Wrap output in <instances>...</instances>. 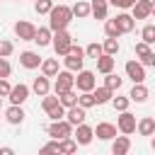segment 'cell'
I'll return each instance as SVG.
<instances>
[{
	"mask_svg": "<svg viewBox=\"0 0 155 155\" xmlns=\"http://www.w3.org/2000/svg\"><path fill=\"white\" fill-rule=\"evenodd\" d=\"M150 17H155V0H150Z\"/></svg>",
	"mask_w": 155,
	"mask_h": 155,
	"instance_id": "47",
	"label": "cell"
},
{
	"mask_svg": "<svg viewBox=\"0 0 155 155\" xmlns=\"http://www.w3.org/2000/svg\"><path fill=\"white\" fill-rule=\"evenodd\" d=\"M24 109H22V104H12L7 111H5V119H7V124H12V126H19L22 121H24Z\"/></svg>",
	"mask_w": 155,
	"mask_h": 155,
	"instance_id": "16",
	"label": "cell"
},
{
	"mask_svg": "<svg viewBox=\"0 0 155 155\" xmlns=\"http://www.w3.org/2000/svg\"><path fill=\"white\" fill-rule=\"evenodd\" d=\"M102 48H104V53H109V56H116L119 53V39H111V36H107L104 39V44H102Z\"/></svg>",
	"mask_w": 155,
	"mask_h": 155,
	"instance_id": "31",
	"label": "cell"
},
{
	"mask_svg": "<svg viewBox=\"0 0 155 155\" xmlns=\"http://www.w3.org/2000/svg\"><path fill=\"white\" fill-rule=\"evenodd\" d=\"M128 99L136 102V104H143V102L148 99V87H145L143 82H133V87H131V92H128Z\"/></svg>",
	"mask_w": 155,
	"mask_h": 155,
	"instance_id": "19",
	"label": "cell"
},
{
	"mask_svg": "<svg viewBox=\"0 0 155 155\" xmlns=\"http://www.w3.org/2000/svg\"><path fill=\"white\" fill-rule=\"evenodd\" d=\"M153 68H155V61H153Z\"/></svg>",
	"mask_w": 155,
	"mask_h": 155,
	"instance_id": "50",
	"label": "cell"
},
{
	"mask_svg": "<svg viewBox=\"0 0 155 155\" xmlns=\"http://www.w3.org/2000/svg\"><path fill=\"white\" fill-rule=\"evenodd\" d=\"M150 145H153V150H155V133H153V138H150Z\"/></svg>",
	"mask_w": 155,
	"mask_h": 155,
	"instance_id": "48",
	"label": "cell"
},
{
	"mask_svg": "<svg viewBox=\"0 0 155 155\" xmlns=\"http://www.w3.org/2000/svg\"><path fill=\"white\" fill-rule=\"evenodd\" d=\"M92 94H94V104H107V102H111L114 90H109L107 85H102V87H94Z\"/></svg>",
	"mask_w": 155,
	"mask_h": 155,
	"instance_id": "23",
	"label": "cell"
},
{
	"mask_svg": "<svg viewBox=\"0 0 155 155\" xmlns=\"http://www.w3.org/2000/svg\"><path fill=\"white\" fill-rule=\"evenodd\" d=\"M73 138L78 140V145H90V143H92V138H94V128H92V126H87V124L82 121V124H78V126H75Z\"/></svg>",
	"mask_w": 155,
	"mask_h": 155,
	"instance_id": "8",
	"label": "cell"
},
{
	"mask_svg": "<svg viewBox=\"0 0 155 155\" xmlns=\"http://www.w3.org/2000/svg\"><path fill=\"white\" fill-rule=\"evenodd\" d=\"M41 56L36 53V51H22L19 53V65L22 68H27V70H36L39 65H41Z\"/></svg>",
	"mask_w": 155,
	"mask_h": 155,
	"instance_id": "10",
	"label": "cell"
},
{
	"mask_svg": "<svg viewBox=\"0 0 155 155\" xmlns=\"http://www.w3.org/2000/svg\"><path fill=\"white\" fill-rule=\"evenodd\" d=\"M51 39H53V31H51L48 27H39V29H36V34H34V41H36L39 46H48V44H51Z\"/></svg>",
	"mask_w": 155,
	"mask_h": 155,
	"instance_id": "27",
	"label": "cell"
},
{
	"mask_svg": "<svg viewBox=\"0 0 155 155\" xmlns=\"http://www.w3.org/2000/svg\"><path fill=\"white\" fill-rule=\"evenodd\" d=\"M56 104H61V99H58V94H56V97H51V94H44V99H41V107H44V111H48V109H53Z\"/></svg>",
	"mask_w": 155,
	"mask_h": 155,
	"instance_id": "40",
	"label": "cell"
},
{
	"mask_svg": "<svg viewBox=\"0 0 155 155\" xmlns=\"http://www.w3.org/2000/svg\"><path fill=\"white\" fill-rule=\"evenodd\" d=\"M104 34L111 36V39H119L121 36V29H119L116 19H104Z\"/></svg>",
	"mask_w": 155,
	"mask_h": 155,
	"instance_id": "30",
	"label": "cell"
},
{
	"mask_svg": "<svg viewBox=\"0 0 155 155\" xmlns=\"http://www.w3.org/2000/svg\"><path fill=\"white\" fill-rule=\"evenodd\" d=\"M10 102L12 104H24L27 99H29V87L24 85V82H19V85H12V90H10Z\"/></svg>",
	"mask_w": 155,
	"mask_h": 155,
	"instance_id": "12",
	"label": "cell"
},
{
	"mask_svg": "<svg viewBox=\"0 0 155 155\" xmlns=\"http://www.w3.org/2000/svg\"><path fill=\"white\" fill-rule=\"evenodd\" d=\"M136 116L126 109V111H119V119H116V128L121 131V133H126V136H131V133H136Z\"/></svg>",
	"mask_w": 155,
	"mask_h": 155,
	"instance_id": "6",
	"label": "cell"
},
{
	"mask_svg": "<svg viewBox=\"0 0 155 155\" xmlns=\"http://www.w3.org/2000/svg\"><path fill=\"white\" fill-rule=\"evenodd\" d=\"M10 90H12V85L7 82V78H0V97H7Z\"/></svg>",
	"mask_w": 155,
	"mask_h": 155,
	"instance_id": "44",
	"label": "cell"
},
{
	"mask_svg": "<svg viewBox=\"0 0 155 155\" xmlns=\"http://www.w3.org/2000/svg\"><path fill=\"white\" fill-rule=\"evenodd\" d=\"M10 73H12V65H10V61L0 56V78H10Z\"/></svg>",
	"mask_w": 155,
	"mask_h": 155,
	"instance_id": "43",
	"label": "cell"
},
{
	"mask_svg": "<svg viewBox=\"0 0 155 155\" xmlns=\"http://www.w3.org/2000/svg\"><path fill=\"white\" fill-rule=\"evenodd\" d=\"M131 10H133L131 12L133 19H148L150 17V0H136Z\"/></svg>",
	"mask_w": 155,
	"mask_h": 155,
	"instance_id": "20",
	"label": "cell"
},
{
	"mask_svg": "<svg viewBox=\"0 0 155 155\" xmlns=\"http://www.w3.org/2000/svg\"><path fill=\"white\" fill-rule=\"evenodd\" d=\"M46 116H48L51 121H58V119H65V107H63V104H56L53 109H48V111H46Z\"/></svg>",
	"mask_w": 155,
	"mask_h": 155,
	"instance_id": "38",
	"label": "cell"
},
{
	"mask_svg": "<svg viewBox=\"0 0 155 155\" xmlns=\"http://www.w3.org/2000/svg\"><path fill=\"white\" fill-rule=\"evenodd\" d=\"M85 119H87V109H82L80 104H73V107L65 109V121H68L73 128H75L78 124H82Z\"/></svg>",
	"mask_w": 155,
	"mask_h": 155,
	"instance_id": "9",
	"label": "cell"
},
{
	"mask_svg": "<svg viewBox=\"0 0 155 155\" xmlns=\"http://www.w3.org/2000/svg\"><path fill=\"white\" fill-rule=\"evenodd\" d=\"M114 19H116V24H119L121 34H128V31H133V29H136V19H133V15H128V12H119Z\"/></svg>",
	"mask_w": 155,
	"mask_h": 155,
	"instance_id": "15",
	"label": "cell"
},
{
	"mask_svg": "<svg viewBox=\"0 0 155 155\" xmlns=\"http://www.w3.org/2000/svg\"><path fill=\"white\" fill-rule=\"evenodd\" d=\"M133 2H136V0H116V7H121V10H131Z\"/></svg>",
	"mask_w": 155,
	"mask_h": 155,
	"instance_id": "45",
	"label": "cell"
},
{
	"mask_svg": "<svg viewBox=\"0 0 155 155\" xmlns=\"http://www.w3.org/2000/svg\"><path fill=\"white\" fill-rule=\"evenodd\" d=\"M31 90H34L39 97L48 94V92H51V82H48V78H46V75H41V78H34V82H31Z\"/></svg>",
	"mask_w": 155,
	"mask_h": 155,
	"instance_id": "26",
	"label": "cell"
},
{
	"mask_svg": "<svg viewBox=\"0 0 155 155\" xmlns=\"http://www.w3.org/2000/svg\"><path fill=\"white\" fill-rule=\"evenodd\" d=\"M53 5H56L53 0H36V2H34V10H36L39 15H48Z\"/></svg>",
	"mask_w": 155,
	"mask_h": 155,
	"instance_id": "39",
	"label": "cell"
},
{
	"mask_svg": "<svg viewBox=\"0 0 155 155\" xmlns=\"http://www.w3.org/2000/svg\"><path fill=\"white\" fill-rule=\"evenodd\" d=\"M75 87H78V92H92V90L97 87L94 73H92V70H78V75H75Z\"/></svg>",
	"mask_w": 155,
	"mask_h": 155,
	"instance_id": "4",
	"label": "cell"
},
{
	"mask_svg": "<svg viewBox=\"0 0 155 155\" xmlns=\"http://www.w3.org/2000/svg\"><path fill=\"white\" fill-rule=\"evenodd\" d=\"M53 2H56V0H53Z\"/></svg>",
	"mask_w": 155,
	"mask_h": 155,
	"instance_id": "53",
	"label": "cell"
},
{
	"mask_svg": "<svg viewBox=\"0 0 155 155\" xmlns=\"http://www.w3.org/2000/svg\"><path fill=\"white\" fill-rule=\"evenodd\" d=\"M75 87V73L73 70H58L56 82H53V94H63Z\"/></svg>",
	"mask_w": 155,
	"mask_h": 155,
	"instance_id": "2",
	"label": "cell"
},
{
	"mask_svg": "<svg viewBox=\"0 0 155 155\" xmlns=\"http://www.w3.org/2000/svg\"><path fill=\"white\" fill-rule=\"evenodd\" d=\"M0 153H2V155H12L15 150H12V148H0Z\"/></svg>",
	"mask_w": 155,
	"mask_h": 155,
	"instance_id": "46",
	"label": "cell"
},
{
	"mask_svg": "<svg viewBox=\"0 0 155 155\" xmlns=\"http://www.w3.org/2000/svg\"><path fill=\"white\" fill-rule=\"evenodd\" d=\"M131 150V138L124 133V136H114V143H111V153L114 155H126Z\"/></svg>",
	"mask_w": 155,
	"mask_h": 155,
	"instance_id": "17",
	"label": "cell"
},
{
	"mask_svg": "<svg viewBox=\"0 0 155 155\" xmlns=\"http://www.w3.org/2000/svg\"><path fill=\"white\" fill-rule=\"evenodd\" d=\"M39 68H41V75H46V78H56L58 70H61V68H58V56H56V58H44Z\"/></svg>",
	"mask_w": 155,
	"mask_h": 155,
	"instance_id": "22",
	"label": "cell"
},
{
	"mask_svg": "<svg viewBox=\"0 0 155 155\" xmlns=\"http://www.w3.org/2000/svg\"><path fill=\"white\" fill-rule=\"evenodd\" d=\"M107 2H109V5H116V0H107Z\"/></svg>",
	"mask_w": 155,
	"mask_h": 155,
	"instance_id": "49",
	"label": "cell"
},
{
	"mask_svg": "<svg viewBox=\"0 0 155 155\" xmlns=\"http://www.w3.org/2000/svg\"><path fill=\"white\" fill-rule=\"evenodd\" d=\"M78 150V140L75 138H61L58 140V153H65V155H70V153H75Z\"/></svg>",
	"mask_w": 155,
	"mask_h": 155,
	"instance_id": "29",
	"label": "cell"
},
{
	"mask_svg": "<svg viewBox=\"0 0 155 155\" xmlns=\"http://www.w3.org/2000/svg\"><path fill=\"white\" fill-rule=\"evenodd\" d=\"M58 99H61V104L68 109V107H73V104H78V92L75 90H68V92H63V94H58Z\"/></svg>",
	"mask_w": 155,
	"mask_h": 155,
	"instance_id": "33",
	"label": "cell"
},
{
	"mask_svg": "<svg viewBox=\"0 0 155 155\" xmlns=\"http://www.w3.org/2000/svg\"><path fill=\"white\" fill-rule=\"evenodd\" d=\"M136 56H138V61L143 65H153V61H155V53L150 51V44H145V41L136 44Z\"/></svg>",
	"mask_w": 155,
	"mask_h": 155,
	"instance_id": "13",
	"label": "cell"
},
{
	"mask_svg": "<svg viewBox=\"0 0 155 155\" xmlns=\"http://www.w3.org/2000/svg\"><path fill=\"white\" fill-rule=\"evenodd\" d=\"M140 41L155 44V24H145V27L140 29Z\"/></svg>",
	"mask_w": 155,
	"mask_h": 155,
	"instance_id": "36",
	"label": "cell"
},
{
	"mask_svg": "<svg viewBox=\"0 0 155 155\" xmlns=\"http://www.w3.org/2000/svg\"><path fill=\"white\" fill-rule=\"evenodd\" d=\"M136 131H138L140 136H153V133H155V119H153V116H143V119L136 124Z\"/></svg>",
	"mask_w": 155,
	"mask_h": 155,
	"instance_id": "24",
	"label": "cell"
},
{
	"mask_svg": "<svg viewBox=\"0 0 155 155\" xmlns=\"http://www.w3.org/2000/svg\"><path fill=\"white\" fill-rule=\"evenodd\" d=\"M126 75L133 80V82H143L145 80V65L140 61H128L126 63Z\"/></svg>",
	"mask_w": 155,
	"mask_h": 155,
	"instance_id": "11",
	"label": "cell"
},
{
	"mask_svg": "<svg viewBox=\"0 0 155 155\" xmlns=\"http://www.w3.org/2000/svg\"><path fill=\"white\" fill-rule=\"evenodd\" d=\"M34 2H36V0H34Z\"/></svg>",
	"mask_w": 155,
	"mask_h": 155,
	"instance_id": "52",
	"label": "cell"
},
{
	"mask_svg": "<svg viewBox=\"0 0 155 155\" xmlns=\"http://www.w3.org/2000/svg\"><path fill=\"white\" fill-rule=\"evenodd\" d=\"M78 104H80L82 109L97 107V104H94V94H92V92H80V94H78Z\"/></svg>",
	"mask_w": 155,
	"mask_h": 155,
	"instance_id": "35",
	"label": "cell"
},
{
	"mask_svg": "<svg viewBox=\"0 0 155 155\" xmlns=\"http://www.w3.org/2000/svg\"><path fill=\"white\" fill-rule=\"evenodd\" d=\"M116 126L114 124H109V121H102V124H97V128H94V136L99 138V140H114V136H116Z\"/></svg>",
	"mask_w": 155,
	"mask_h": 155,
	"instance_id": "14",
	"label": "cell"
},
{
	"mask_svg": "<svg viewBox=\"0 0 155 155\" xmlns=\"http://www.w3.org/2000/svg\"><path fill=\"white\" fill-rule=\"evenodd\" d=\"M73 17H78V19H85V17H90V2H85V0H78L73 7Z\"/></svg>",
	"mask_w": 155,
	"mask_h": 155,
	"instance_id": "28",
	"label": "cell"
},
{
	"mask_svg": "<svg viewBox=\"0 0 155 155\" xmlns=\"http://www.w3.org/2000/svg\"><path fill=\"white\" fill-rule=\"evenodd\" d=\"M82 63H85V56H75V53H65V56H63V65H65V70L78 73V70H82Z\"/></svg>",
	"mask_w": 155,
	"mask_h": 155,
	"instance_id": "21",
	"label": "cell"
},
{
	"mask_svg": "<svg viewBox=\"0 0 155 155\" xmlns=\"http://www.w3.org/2000/svg\"><path fill=\"white\" fill-rule=\"evenodd\" d=\"M39 153H41V155H44V153H58V140H56V138H51L46 145H41V148H39Z\"/></svg>",
	"mask_w": 155,
	"mask_h": 155,
	"instance_id": "42",
	"label": "cell"
},
{
	"mask_svg": "<svg viewBox=\"0 0 155 155\" xmlns=\"http://www.w3.org/2000/svg\"><path fill=\"white\" fill-rule=\"evenodd\" d=\"M90 15H92L94 19H107V15H109V2H107V0H92V2H90Z\"/></svg>",
	"mask_w": 155,
	"mask_h": 155,
	"instance_id": "18",
	"label": "cell"
},
{
	"mask_svg": "<svg viewBox=\"0 0 155 155\" xmlns=\"http://www.w3.org/2000/svg\"><path fill=\"white\" fill-rule=\"evenodd\" d=\"M102 53H104V48H102V44H97V41L87 44V48H85V56H87V58H94V61H97Z\"/></svg>",
	"mask_w": 155,
	"mask_h": 155,
	"instance_id": "34",
	"label": "cell"
},
{
	"mask_svg": "<svg viewBox=\"0 0 155 155\" xmlns=\"http://www.w3.org/2000/svg\"><path fill=\"white\" fill-rule=\"evenodd\" d=\"M0 104H2V97H0Z\"/></svg>",
	"mask_w": 155,
	"mask_h": 155,
	"instance_id": "51",
	"label": "cell"
},
{
	"mask_svg": "<svg viewBox=\"0 0 155 155\" xmlns=\"http://www.w3.org/2000/svg\"><path fill=\"white\" fill-rule=\"evenodd\" d=\"M12 51H15V44L7 41V39H0V56L7 58V56H12Z\"/></svg>",
	"mask_w": 155,
	"mask_h": 155,
	"instance_id": "41",
	"label": "cell"
},
{
	"mask_svg": "<svg viewBox=\"0 0 155 155\" xmlns=\"http://www.w3.org/2000/svg\"><path fill=\"white\" fill-rule=\"evenodd\" d=\"M73 19V10L68 5H53L51 12H48V29L51 31H61V29H68Z\"/></svg>",
	"mask_w": 155,
	"mask_h": 155,
	"instance_id": "1",
	"label": "cell"
},
{
	"mask_svg": "<svg viewBox=\"0 0 155 155\" xmlns=\"http://www.w3.org/2000/svg\"><path fill=\"white\" fill-rule=\"evenodd\" d=\"M121 82H124V80H121V78H119V75H116V73H114V70H111V73H107V75H104V85H107V87H109V90H114V92H116V90H119V87H121Z\"/></svg>",
	"mask_w": 155,
	"mask_h": 155,
	"instance_id": "32",
	"label": "cell"
},
{
	"mask_svg": "<svg viewBox=\"0 0 155 155\" xmlns=\"http://www.w3.org/2000/svg\"><path fill=\"white\" fill-rule=\"evenodd\" d=\"M128 104H131L128 97H111V107H114V111H126Z\"/></svg>",
	"mask_w": 155,
	"mask_h": 155,
	"instance_id": "37",
	"label": "cell"
},
{
	"mask_svg": "<svg viewBox=\"0 0 155 155\" xmlns=\"http://www.w3.org/2000/svg\"><path fill=\"white\" fill-rule=\"evenodd\" d=\"M15 34H17L19 41H34L36 27L31 22H27V19H19V22H15Z\"/></svg>",
	"mask_w": 155,
	"mask_h": 155,
	"instance_id": "7",
	"label": "cell"
},
{
	"mask_svg": "<svg viewBox=\"0 0 155 155\" xmlns=\"http://www.w3.org/2000/svg\"><path fill=\"white\" fill-rule=\"evenodd\" d=\"M46 133H48L51 138L61 140V138H68V136H73V126H70L65 119H58V121H51V126L46 128Z\"/></svg>",
	"mask_w": 155,
	"mask_h": 155,
	"instance_id": "5",
	"label": "cell"
},
{
	"mask_svg": "<svg viewBox=\"0 0 155 155\" xmlns=\"http://www.w3.org/2000/svg\"><path fill=\"white\" fill-rule=\"evenodd\" d=\"M73 44V36L68 34V29H61V31H53V39H51V46L56 51V56H65L68 48Z\"/></svg>",
	"mask_w": 155,
	"mask_h": 155,
	"instance_id": "3",
	"label": "cell"
},
{
	"mask_svg": "<svg viewBox=\"0 0 155 155\" xmlns=\"http://www.w3.org/2000/svg\"><path fill=\"white\" fill-rule=\"evenodd\" d=\"M114 56H109V53H102L99 58H97V70L102 73V75H107V73H111L114 70Z\"/></svg>",
	"mask_w": 155,
	"mask_h": 155,
	"instance_id": "25",
	"label": "cell"
}]
</instances>
